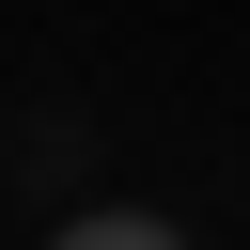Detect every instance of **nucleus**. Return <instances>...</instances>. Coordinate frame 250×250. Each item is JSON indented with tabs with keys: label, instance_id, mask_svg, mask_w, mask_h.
I'll list each match as a JSON object with an SVG mask.
<instances>
[{
	"label": "nucleus",
	"instance_id": "nucleus-2",
	"mask_svg": "<svg viewBox=\"0 0 250 250\" xmlns=\"http://www.w3.org/2000/svg\"><path fill=\"white\" fill-rule=\"evenodd\" d=\"M47 250H188V234H172V219H141V203H78Z\"/></svg>",
	"mask_w": 250,
	"mask_h": 250
},
{
	"label": "nucleus",
	"instance_id": "nucleus-1",
	"mask_svg": "<svg viewBox=\"0 0 250 250\" xmlns=\"http://www.w3.org/2000/svg\"><path fill=\"white\" fill-rule=\"evenodd\" d=\"M78 156H94V141H78V109H31V125H16V156H0V172H16V188H31V203H47V188H78Z\"/></svg>",
	"mask_w": 250,
	"mask_h": 250
}]
</instances>
